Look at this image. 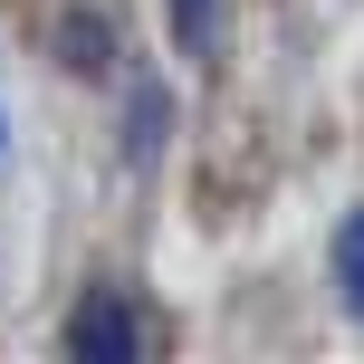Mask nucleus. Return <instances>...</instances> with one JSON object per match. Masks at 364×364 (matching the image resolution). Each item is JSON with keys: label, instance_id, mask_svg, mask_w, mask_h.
Returning <instances> with one entry per match:
<instances>
[{"label": "nucleus", "instance_id": "1", "mask_svg": "<svg viewBox=\"0 0 364 364\" xmlns=\"http://www.w3.org/2000/svg\"><path fill=\"white\" fill-rule=\"evenodd\" d=\"M68 355L77 364H134L144 355V316H134L125 297H87L77 326H68Z\"/></svg>", "mask_w": 364, "mask_h": 364}, {"label": "nucleus", "instance_id": "2", "mask_svg": "<svg viewBox=\"0 0 364 364\" xmlns=\"http://www.w3.org/2000/svg\"><path fill=\"white\" fill-rule=\"evenodd\" d=\"M336 297H346V316L364 326V211H346V230H336Z\"/></svg>", "mask_w": 364, "mask_h": 364}, {"label": "nucleus", "instance_id": "3", "mask_svg": "<svg viewBox=\"0 0 364 364\" xmlns=\"http://www.w3.org/2000/svg\"><path fill=\"white\" fill-rule=\"evenodd\" d=\"M164 87H144V96H134V115H125V154H134V164H154V154H164Z\"/></svg>", "mask_w": 364, "mask_h": 364}, {"label": "nucleus", "instance_id": "4", "mask_svg": "<svg viewBox=\"0 0 364 364\" xmlns=\"http://www.w3.org/2000/svg\"><path fill=\"white\" fill-rule=\"evenodd\" d=\"M58 48H68V68H77V77H106V29H96L87 10H77L68 29H58Z\"/></svg>", "mask_w": 364, "mask_h": 364}, {"label": "nucleus", "instance_id": "5", "mask_svg": "<svg viewBox=\"0 0 364 364\" xmlns=\"http://www.w3.org/2000/svg\"><path fill=\"white\" fill-rule=\"evenodd\" d=\"M211 19H220V0H173V48L211 58Z\"/></svg>", "mask_w": 364, "mask_h": 364}]
</instances>
